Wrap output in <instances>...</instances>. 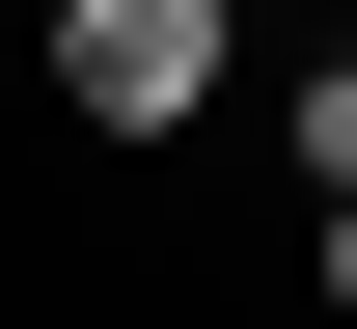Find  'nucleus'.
<instances>
[{
  "instance_id": "3",
  "label": "nucleus",
  "mask_w": 357,
  "mask_h": 329,
  "mask_svg": "<svg viewBox=\"0 0 357 329\" xmlns=\"http://www.w3.org/2000/svg\"><path fill=\"white\" fill-rule=\"evenodd\" d=\"M330 329H357V192H330Z\"/></svg>"
},
{
  "instance_id": "2",
  "label": "nucleus",
  "mask_w": 357,
  "mask_h": 329,
  "mask_svg": "<svg viewBox=\"0 0 357 329\" xmlns=\"http://www.w3.org/2000/svg\"><path fill=\"white\" fill-rule=\"evenodd\" d=\"M275 165H303V192H357V55H303V110H275Z\"/></svg>"
},
{
  "instance_id": "1",
  "label": "nucleus",
  "mask_w": 357,
  "mask_h": 329,
  "mask_svg": "<svg viewBox=\"0 0 357 329\" xmlns=\"http://www.w3.org/2000/svg\"><path fill=\"white\" fill-rule=\"evenodd\" d=\"M220 28H248V0H55L28 83L83 110V138H192V110H220Z\"/></svg>"
}]
</instances>
